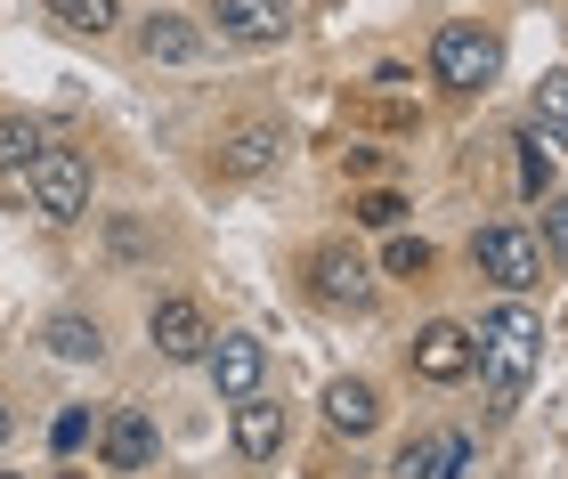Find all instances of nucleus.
I'll list each match as a JSON object with an SVG mask.
<instances>
[{
    "mask_svg": "<svg viewBox=\"0 0 568 479\" xmlns=\"http://www.w3.org/2000/svg\"><path fill=\"white\" fill-rule=\"evenodd\" d=\"M479 383H487V415H511L528 398V383H536V366H545V317L528 309L520 293L511 300H496V309L479 317Z\"/></svg>",
    "mask_w": 568,
    "mask_h": 479,
    "instance_id": "f257e3e1",
    "label": "nucleus"
},
{
    "mask_svg": "<svg viewBox=\"0 0 568 479\" xmlns=\"http://www.w3.org/2000/svg\"><path fill=\"white\" fill-rule=\"evenodd\" d=\"M430 73H438L447 90H487V82H504V33H487V24H471V17L438 24V33H430Z\"/></svg>",
    "mask_w": 568,
    "mask_h": 479,
    "instance_id": "f03ea898",
    "label": "nucleus"
},
{
    "mask_svg": "<svg viewBox=\"0 0 568 479\" xmlns=\"http://www.w3.org/2000/svg\"><path fill=\"white\" fill-rule=\"evenodd\" d=\"M24 187H33V212L65 228V220L90 212V155H82V146H58V139H49L41 163L24 171Z\"/></svg>",
    "mask_w": 568,
    "mask_h": 479,
    "instance_id": "7ed1b4c3",
    "label": "nucleus"
},
{
    "mask_svg": "<svg viewBox=\"0 0 568 479\" xmlns=\"http://www.w3.org/2000/svg\"><path fill=\"white\" fill-rule=\"evenodd\" d=\"M471 261H479L487 285H504V293L545 285V244H536L528 228H511V220H487V228L471 236Z\"/></svg>",
    "mask_w": 568,
    "mask_h": 479,
    "instance_id": "20e7f679",
    "label": "nucleus"
},
{
    "mask_svg": "<svg viewBox=\"0 0 568 479\" xmlns=\"http://www.w3.org/2000/svg\"><path fill=\"white\" fill-rule=\"evenodd\" d=\"M308 293L325 309H374V261L357 244H317L308 252Z\"/></svg>",
    "mask_w": 568,
    "mask_h": 479,
    "instance_id": "39448f33",
    "label": "nucleus"
},
{
    "mask_svg": "<svg viewBox=\"0 0 568 479\" xmlns=\"http://www.w3.org/2000/svg\"><path fill=\"white\" fill-rule=\"evenodd\" d=\"M146 342H154V358H171V366H203V349H212V317H203V300L163 293L146 309Z\"/></svg>",
    "mask_w": 568,
    "mask_h": 479,
    "instance_id": "423d86ee",
    "label": "nucleus"
},
{
    "mask_svg": "<svg viewBox=\"0 0 568 479\" xmlns=\"http://www.w3.org/2000/svg\"><path fill=\"white\" fill-rule=\"evenodd\" d=\"M406 366L423 374V383H463V374H479V342H471V325H455V317H430L415 349H406Z\"/></svg>",
    "mask_w": 568,
    "mask_h": 479,
    "instance_id": "0eeeda50",
    "label": "nucleus"
},
{
    "mask_svg": "<svg viewBox=\"0 0 568 479\" xmlns=\"http://www.w3.org/2000/svg\"><path fill=\"white\" fill-rule=\"evenodd\" d=\"M203 374H212L220 398H252V390L268 383V342H261V334H212Z\"/></svg>",
    "mask_w": 568,
    "mask_h": 479,
    "instance_id": "6e6552de",
    "label": "nucleus"
},
{
    "mask_svg": "<svg viewBox=\"0 0 568 479\" xmlns=\"http://www.w3.org/2000/svg\"><path fill=\"white\" fill-rule=\"evenodd\" d=\"M276 163H284V122L244 114V122L220 131V171L227 180H261V171H276Z\"/></svg>",
    "mask_w": 568,
    "mask_h": 479,
    "instance_id": "1a4fd4ad",
    "label": "nucleus"
},
{
    "mask_svg": "<svg viewBox=\"0 0 568 479\" xmlns=\"http://www.w3.org/2000/svg\"><path fill=\"white\" fill-rule=\"evenodd\" d=\"M212 17H220V33L227 41H244V49H276L284 33H293V0H212Z\"/></svg>",
    "mask_w": 568,
    "mask_h": 479,
    "instance_id": "9d476101",
    "label": "nucleus"
},
{
    "mask_svg": "<svg viewBox=\"0 0 568 479\" xmlns=\"http://www.w3.org/2000/svg\"><path fill=\"white\" fill-rule=\"evenodd\" d=\"M154 447H163V439H154V415L146 407H114L106 431H98V463H106V471H146Z\"/></svg>",
    "mask_w": 568,
    "mask_h": 479,
    "instance_id": "9b49d317",
    "label": "nucleus"
},
{
    "mask_svg": "<svg viewBox=\"0 0 568 479\" xmlns=\"http://www.w3.org/2000/svg\"><path fill=\"white\" fill-rule=\"evenodd\" d=\"M463 463H471V439L463 431H423V439L398 447L390 479H463Z\"/></svg>",
    "mask_w": 568,
    "mask_h": 479,
    "instance_id": "f8f14e48",
    "label": "nucleus"
},
{
    "mask_svg": "<svg viewBox=\"0 0 568 479\" xmlns=\"http://www.w3.org/2000/svg\"><path fill=\"white\" fill-rule=\"evenodd\" d=\"M227 431H236V456H244V463H276V456H284V407H276V398H261V390L236 398V422H227Z\"/></svg>",
    "mask_w": 568,
    "mask_h": 479,
    "instance_id": "ddd939ff",
    "label": "nucleus"
},
{
    "mask_svg": "<svg viewBox=\"0 0 568 479\" xmlns=\"http://www.w3.org/2000/svg\"><path fill=\"white\" fill-rule=\"evenodd\" d=\"M41 342H49V358H58V366H98V358H106V325L82 317V309H58L41 325Z\"/></svg>",
    "mask_w": 568,
    "mask_h": 479,
    "instance_id": "4468645a",
    "label": "nucleus"
},
{
    "mask_svg": "<svg viewBox=\"0 0 568 479\" xmlns=\"http://www.w3.org/2000/svg\"><path fill=\"white\" fill-rule=\"evenodd\" d=\"M325 422H333L342 439H366L374 422H382V390H374V383H357V374L325 383Z\"/></svg>",
    "mask_w": 568,
    "mask_h": 479,
    "instance_id": "2eb2a0df",
    "label": "nucleus"
},
{
    "mask_svg": "<svg viewBox=\"0 0 568 479\" xmlns=\"http://www.w3.org/2000/svg\"><path fill=\"white\" fill-rule=\"evenodd\" d=\"M195 49H203V33H195L187 17H171V9H154V17L139 24V58H146V65H187Z\"/></svg>",
    "mask_w": 568,
    "mask_h": 479,
    "instance_id": "dca6fc26",
    "label": "nucleus"
},
{
    "mask_svg": "<svg viewBox=\"0 0 568 479\" xmlns=\"http://www.w3.org/2000/svg\"><path fill=\"white\" fill-rule=\"evenodd\" d=\"M41 146H49V122L41 114H0V171H33L41 163Z\"/></svg>",
    "mask_w": 568,
    "mask_h": 479,
    "instance_id": "f3484780",
    "label": "nucleus"
},
{
    "mask_svg": "<svg viewBox=\"0 0 568 479\" xmlns=\"http://www.w3.org/2000/svg\"><path fill=\"white\" fill-rule=\"evenodd\" d=\"M545 146H568V65H552L545 82H536V122H528Z\"/></svg>",
    "mask_w": 568,
    "mask_h": 479,
    "instance_id": "a211bd4d",
    "label": "nucleus"
},
{
    "mask_svg": "<svg viewBox=\"0 0 568 479\" xmlns=\"http://www.w3.org/2000/svg\"><path fill=\"white\" fill-rule=\"evenodd\" d=\"M49 17H58L65 33H114V24H122V0H49Z\"/></svg>",
    "mask_w": 568,
    "mask_h": 479,
    "instance_id": "6ab92c4d",
    "label": "nucleus"
},
{
    "mask_svg": "<svg viewBox=\"0 0 568 479\" xmlns=\"http://www.w3.org/2000/svg\"><path fill=\"white\" fill-rule=\"evenodd\" d=\"M545 268H568V195H545Z\"/></svg>",
    "mask_w": 568,
    "mask_h": 479,
    "instance_id": "aec40b11",
    "label": "nucleus"
},
{
    "mask_svg": "<svg viewBox=\"0 0 568 479\" xmlns=\"http://www.w3.org/2000/svg\"><path fill=\"white\" fill-rule=\"evenodd\" d=\"M382 268H390V276H430V244H423V236H390Z\"/></svg>",
    "mask_w": 568,
    "mask_h": 479,
    "instance_id": "412c9836",
    "label": "nucleus"
},
{
    "mask_svg": "<svg viewBox=\"0 0 568 479\" xmlns=\"http://www.w3.org/2000/svg\"><path fill=\"white\" fill-rule=\"evenodd\" d=\"M357 220H366V228H398V220H406V195H390V187L357 195Z\"/></svg>",
    "mask_w": 568,
    "mask_h": 479,
    "instance_id": "4be33fe9",
    "label": "nucleus"
},
{
    "mask_svg": "<svg viewBox=\"0 0 568 479\" xmlns=\"http://www.w3.org/2000/svg\"><path fill=\"white\" fill-rule=\"evenodd\" d=\"M545 180H552V163H545V139L528 131V139H520V187H528V195H545Z\"/></svg>",
    "mask_w": 568,
    "mask_h": 479,
    "instance_id": "5701e85b",
    "label": "nucleus"
},
{
    "mask_svg": "<svg viewBox=\"0 0 568 479\" xmlns=\"http://www.w3.org/2000/svg\"><path fill=\"white\" fill-rule=\"evenodd\" d=\"M49 439H58V456H65V447H82V439H90V415H82V407H65V415H58V431H49Z\"/></svg>",
    "mask_w": 568,
    "mask_h": 479,
    "instance_id": "b1692460",
    "label": "nucleus"
},
{
    "mask_svg": "<svg viewBox=\"0 0 568 479\" xmlns=\"http://www.w3.org/2000/svg\"><path fill=\"white\" fill-rule=\"evenodd\" d=\"M9 431H17V415H9V398H0V447H9Z\"/></svg>",
    "mask_w": 568,
    "mask_h": 479,
    "instance_id": "393cba45",
    "label": "nucleus"
},
{
    "mask_svg": "<svg viewBox=\"0 0 568 479\" xmlns=\"http://www.w3.org/2000/svg\"><path fill=\"white\" fill-rule=\"evenodd\" d=\"M0 479H24V471H0Z\"/></svg>",
    "mask_w": 568,
    "mask_h": 479,
    "instance_id": "a878e982",
    "label": "nucleus"
}]
</instances>
